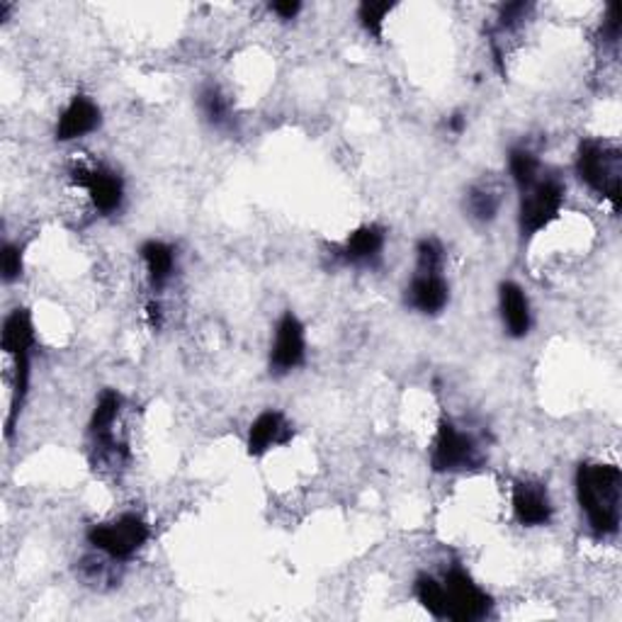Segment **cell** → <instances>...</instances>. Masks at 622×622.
Returning a JSON list of instances; mask_svg holds the SVG:
<instances>
[{
  "mask_svg": "<svg viewBox=\"0 0 622 622\" xmlns=\"http://www.w3.org/2000/svg\"><path fill=\"white\" fill-rule=\"evenodd\" d=\"M576 499L586 513L588 527L598 537L620 531L622 474L615 464L582 462L576 470Z\"/></svg>",
  "mask_w": 622,
  "mask_h": 622,
  "instance_id": "cell-1",
  "label": "cell"
},
{
  "mask_svg": "<svg viewBox=\"0 0 622 622\" xmlns=\"http://www.w3.org/2000/svg\"><path fill=\"white\" fill-rule=\"evenodd\" d=\"M576 173L590 190L608 200L618 212L622 185V156L618 147L596 139L582 141L576 156Z\"/></svg>",
  "mask_w": 622,
  "mask_h": 622,
  "instance_id": "cell-2",
  "label": "cell"
},
{
  "mask_svg": "<svg viewBox=\"0 0 622 622\" xmlns=\"http://www.w3.org/2000/svg\"><path fill=\"white\" fill-rule=\"evenodd\" d=\"M151 531L137 513H124L115 521L98 523L88 531V543L96 552L108 555L115 562H127L149 543Z\"/></svg>",
  "mask_w": 622,
  "mask_h": 622,
  "instance_id": "cell-3",
  "label": "cell"
},
{
  "mask_svg": "<svg viewBox=\"0 0 622 622\" xmlns=\"http://www.w3.org/2000/svg\"><path fill=\"white\" fill-rule=\"evenodd\" d=\"M443 594H445V620L474 622L492 615L494 608L492 596L458 567L445 574Z\"/></svg>",
  "mask_w": 622,
  "mask_h": 622,
  "instance_id": "cell-4",
  "label": "cell"
},
{
  "mask_svg": "<svg viewBox=\"0 0 622 622\" xmlns=\"http://www.w3.org/2000/svg\"><path fill=\"white\" fill-rule=\"evenodd\" d=\"M564 204V185L557 178H540L521 192V210L518 226L523 238H533L552 224Z\"/></svg>",
  "mask_w": 622,
  "mask_h": 622,
  "instance_id": "cell-5",
  "label": "cell"
},
{
  "mask_svg": "<svg viewBox=\"0 0 622 622\" xmlns=\"http://www.w3.org/2000/svg\"><path fill=\"white\" fill-rule=\"evenodd\" d=\"M482 462L480 448L472 435L462 433L455 423L440 421L438 431H435L433 448H431V467L438 474H455L472 470Z\"/></svg>",
  "mask_w": 622,
  "mask_h": 622,
  "instance_id": "cell-6",
  "label": "cell"
},
{
  "mask_svg": "<svg viewBox=\"0 0 622 622\" xmlns=\"http://www.w3.org/2000/svg\"><path fill=\"white\" fill-rule=\"evenodd\" d=\"M122 407H124L122 394L115 389H108L100 394L96 411H92V419H90L92 448L98 450L102 460H110L112 464H120L124 458H127V445H124V440L117 435Z\"/></svg>",
  "mask_w": 622,
  "mask_h": 622,
  "instance_id": "cell-7",
  "label": "cell"
},
{
  "mask_svg": "<svg viewBox=\"0 0 622 622\" xmlns=\"http://www.w3.org/2000/svg\"><path fill=\"white\" fill-rule=\"evenodd\" d=\"M71 183L86 190L92 207L100 214H115L124 202V183L120 175L108 165H86L78 163L71 169Z\"/></svg>",
  "mask_w": 622,
  "mask_h": 622,
  "instance_id": "cell-8",
  "label": "cell"
},
{
  "mask_svg": "<svg viewBox=\"0 0 622 622\" xmlns=\"http://www.w3.org/2000/svg\"><path fill=\"white\" fill-rule=\"evenodd\" d=\"M307 358V328L295 311H285L275 326V338L271 346V372L277 377L289 375L302 368Z\"/></svg>",
  "mask_w": 622,
  "mask_h": 622,
  "instance_id": "cell-9",
  "label": "cell"
},
{
  "mask_svg": "<svg viewBox=\"0 0 622 622\" xmlns=\"http://www.w3.org/2000/svg\"><path fill=\"white\" fill-rule=\"evenodd\" d=\"M555 506L549 501V492L537 480H518L513 484V515L523 527L549 525Z\"/></svg>",
  "mask_w": 622,
  "mask_h": 622,
  "instance_id": "cell-10",
  "label": "cell"
},
{
  "mask_svg": "<svg viewBox=\"0 0 622 622\" xmlns=\"http://www.w3.org/2000/svg\"><path fill=\"white\" fill-rule=\"evenodd\" d=\"M450 287L445 283L443 271H416L407 289V304L426 316H435L448 307Z\"/></svg>",
  "mask_w": 622,
  "mask_h": 622,
  "instance_id": "cell-11",
  "label": "cell"
},
{
  "mask_svg": "<svg viewBox=\"0 0 622 622\" xmlns=\"http://www.w3.org/2000/svg\"><path fill=\"white\" fill-rule=\"evenodd\" d=\"M100 122H102V112L98 108V102L90 100L88 96H76V98H71L64 112L59 115L57 139L59 141L83 139L96 132L100 127Z\"/></svg>",
  "mask_w": 622,
  "mask_h": 622,
  "instance_id": "cell-12",
  "label": "cell"
},
{
  "mask_svg": "<svg viewBox=\"0 0 622 622\" xmlns=\"http://www.w3.org/2000/svg\"><path fill=\"white\" fill-rule=\"evenodd\" d=\"M385 244H387L385 229H382V226H377V224H365L346 238L344 248H340V258H344L348 265L370 268L382 258Z\"/></svg>",
  "mask_w": 622,
  "mask_h": 622,
  "instance_id": "cell-13",
  "label": "cell"
},
{
  "mask_svg": "<svg viewBox=\"0 0 622 622\" xmlns=\"http://www.w3.org/2000/svg\"><path fill=\"white\" fill-rule=\"evenodd\" d=\"M499 309H501V321H503V328L508 336L525 338L527 334H531L533 311H531V302H527L521 285L511 283V279H508V283H501Z\"/></svg>",
  "mask_w": 622,
  "mask_h": 622,
  "instance_id": "cell-14",
  "label": "cell"
},
{
  "mask_svg": "<svg viewBox=\"0 0 622 622\" xmlns=\"http://www.w3.org/2000/svg\"><path fill=\"white\" fill-rule=\"evenodd\" d=\"M293 426L279 411H263L251 423V431H248V452L253 458H261L268 450L277 448V445H287L293 440Z\"/></svg>",
  "mask_w": 622,
  "mask_h": 622,
  "instance_id": "cell-15",
  "label": "cell"
},
{
  "mask_svg": "<svg viewBox=\"0 0 622 622\" xmlns=\"http://www.w3.org/2000/svg\"><path fill=\"white\" fill-rule=\"evenodd\" d=\"M35 346V324L27 309L10 311L3 321V334H0V348L10 358H23L33 352Z\"/></svg>",
  "mask_w": 622,
  "mask_h": 622,
  "instance_id": "cell-16",
  "label": "cell"
},
{
  "mask_svg": "<svg viewBox=\"0 0 622 622\" xmlns=\"http://www.w3.org/2000/svg\"><path fill=\"white\" fill-rule=\"evenodd\" d=\"M151 287L161 289L175 273V248L165 241H147L139 248Z\"/></svg>",
  "mask_w": 622,
  "mask_h": 622,
  "instance_id": "cell-17",
  "label": "cell"
},
{
  "mask_svg": "<svg viewBox=\"0 0 622 622\" xmlns=\"http://www.w3.org/2000/svg\"><path fill=\"white\" fill-rule=\"evenodd\" d=\"M197 105H200L202 117L212 124L216 129H224L232 124V102L224 96L222 88L216 86H204L197 96Z\"/></svg>",
  "mask_w": 622,
  "mask_h": 622,
  "instance_id": "cell-18",
  "label": "cell"
},
{
  "mask_svg": "<svg viewBox=\"0 0 622 622\" xmlns=\"http://www.w3.org/2000/svg\"><path fill=\"white\" fill-rule=\"evenodd\" d=\"M508 171H511V178L521 192L540 181V161L531 149L521 147L508 153Z\"/></svg>",
  "mask_w": 622,
  "mask_h": 622,
  "instance_id": "cell-19",
  "label": "cell"
},
{
  "mask_svg": "<svg viewBox=\"0 0 622 622\" xmlns=\"http://www.w3.org/2000/svg\"><path fill=\"white\" fill-rule=\"evenodd\" d=\"M464 207H467V212H470L472 220L492 222L501 210V195H499V190L489 188V185H474V188L467 192Z\"/></svg>",
  "mask_w": 622,
  "mask_h": 622,
  "instance_id": "cell-20",
  "label": "cell"
},
{
  "mask_svg": "<svg viewBox=\"0 0 622 622\" xmlns=\"http://www.w3.org/2000/svg\"><path fill=\"white\" fill-rule=\"evenodd\" d=\"M413 596L421 604L423 610H428L433 618L445 620V594H443V582L431 576V574H421L413 582Z\"/></svg>",
  "mask_w": 622,
  "mask_h": 622,
  "instance_id": "cell-21",
  "label": "cell"
},
{
  "mask_svg": "<svg viewBox=\"0 0 622 622\" xmlns=\"http://www.w3.org/2000/svg\"><path fill=\"white\" fill-rule=\"evenodd\" d=\"M117 562L110 559L108 555L98 552V557H86L80 562V579L88 586H100V584H110L112 582V567Z\"/></svg>",
  "mask_w": 622,
  "mask_h": 622,
  "instance_id": "cell-22",
  "label": "cell"
},
{
  "mask_svg": "<svg viewBox=\"0 0 622 622\" xmlns=\"http://www.w3.org/2000/svg\"><path fill=\"white\" fill-rule=\"evenodd\" d=\"M391 8H394L391 3H370V0L360 5L358 20L360 25L365 27L368 35L382 39V35H385V20L391 13Z\"/></svg>",
  "mask_w": 622,
  "mask_h": 622,
  "instance_id": "cell-23",
  "label": "cell"
},
{
  "mask_svg": "<svg viewBox=\"0 0 622 622\" xmlns=\"http://www.w3.org/2000/svg\"><path fill=\"white\" fill-rule=\"evenodd\" d=\"M23 248L15 244H5L0 251V271H3L5 283H15L23 275Z\"/></svg>",
  "mask_w": 622,
  "mask_h": 622,
  "instance_id": "cell-24",
  "label": "cell"
},
{
  "mask_svg": "<svg viewBox=\"0 0 622 622\" xmlns=\"http://www.w3.org/2000/svg\"><path fill=\"white\" fill-rule=\"evenodd\" d=\"M531 3H508L501 10V17H499V27L501 29H513L515 25H521L523 20L531 13Z\"/></svg>",
  "mask_w": 622,
  "mask_h": 622,
  "instance_id": "cell-25",
  "label": "cell"
},
{
  "mask_svg": "<svg viewBox=\"0 0 622 622\" xmlns=\"http://www.w3.org/2000/svg\"><path fill=\"white\" fill-rule=\"evenodd\" d=\"M299 10H302V3H297V0H285V3L271 5V13H275L279 20H293L299 15Z\"/></svg>",
  "mask_w": 622,
  "mask_h": 622,
  "instance_id": "cell-26",
  "label": "cell"
},
{
  "mask_svg": "<svg viewBox=\"0 0 622 622\" xmlns=\"http://www.w3.org/2000/svg\"><path fill=\"white\" fill-rule=\"evenodd\" d=\"M147 316H149L151 328H159V326H161V321H163L161 304H159V302H151V304L147 307Z\"/></svg>",
  "mask_w": 622,
  "mask_h": 622,
  "instance_id": "cell-27",
  "label": "cell"
},
{
  "mask_svg": "<svg viewBox=\"0 0 622 622\" xmlns=\"http://www.w3.org/2000/svg\"><path fill=\"white\" fill-rule=\"evenodd\" d=\"M464 127H467V117L462 115V112H455V115L448 117V129L452 134H462Z\"/></svg>",
  "mask_w": 622,
  "mask_h": 622,
  "instance_id": "cell-28",
  "label": "cell"
}]
</instances>
